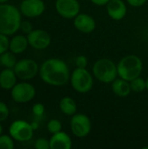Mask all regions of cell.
Returning <instances> with one entry per match:
<instances>
[{
	"label": "cell",
	"instance_id": "4316f807",
	"mask_svg": "<svg viewBox=\"0 0 148 149\" xmlns=\"http://www.w3.org/2000/svg\"><path fill=\"white\" fill-rule=\"evenodd\" d=\"M87 64H88V59L84 55H79L75 58V65H77V67L86 68Z\"/></svg>",
	"mask_w": 148,
	"mask_h": 149
},
{
	"label": "cell",
	"instance_id": "8992f818",
	"mask_svg": "<svg viewBox=\"0 0 148 149\" xmlns=\"http://www.w3.org/2000/svg\"><path fill=\"white\" fill-rule=\"evenodd\" d=\"M33 131L34 129L31 124L22 120H15L10 126L9 129L10 135L12 139L20 142L30 141L33 136Z\"/></svg>",
	"mask_w": 148,
	"mask_h": 149
},
{
	"label": "cell",
	"instance_id": "d6986e66",
	"mask_svg": "<svg viewBox=\"0 0 148 149\" xmlns=\"http://www.w3.org/2000/svg\"><path fill=\"white\" fill-rule=\"evenodd\" d=\"M59 108L60 111L66 116H72L75 113H77V103L76 101L69 97H64L63 99H61L60 102H59Z\"/></svg>",
	"mask_w": 148,
	"mask_h": 149
},
{
	"label": "cell",
	"instance_id": "9a60e30c",
	"mask_svg": "<svg viewBox=\"0 0 148 149\" xmlns=\"http://www.w3.org/2000/svg\"><path fill=\"white\" fill-rule=\"evenodd\" d=\"M72 147V141L70 135L65 132H58L53 134L50 139L51 149H71Z\"/></svg>",
	"mask_w": 148,
	"mask_h": 149
},
{
	"label": "cell",
	"instance_id": "603a6c76",
	"mask_svg": "<svg viewBox=\"0 0 148 149\" xmlns=\"http://www.w3.org/2000/svg\"><path fill=\"white\" fill-rule=\"evenodd\" d=\"M62 129V124L61 122L57 119H52L47 123V130L51 134H56L58 132H60Z\"/></svg>",
	"mask_w": 148,
	"mask_h": 149
},
{
	"label": "cell",
	"instance_id": "277c9868",
	"mask_svg": "<svg viewBox=\"0 0 148 149\" xmlns=\"http://www.w3.org/2000/svg\"><path fill=\"white\" fill-rule=\"evenodd\" d=\"M92 73L99 81L106 84L112 83L119 76L117 65L106 58H99L93 64Z\"/></svg>",
	"mask_w": 148,
	"mask_h": 149
},
{
	"label": "cell",
	"instance_id": "cb8c5ba5",
	"mask_svg": "<svg viewBox=\"0 0 148 149\" xmlns=\"http://www.w3.org/2000/svg\"><path fill=\"white\" fill-rule=\"evenodd\" d=\"M10 47V40L7 35L0 33V55L7 52Z\"/></svg>",
	"mask_w": 148,
	"mask_h": 149
},
{
	"label": "cell",
	"instance_id": "f546056e",
	"mask_svg": "<svg viewBox=\"0 0 148 149\" xmlns=\"http://www.w3.org/2000/svg\"><path fill=\"white\" fill-rule=\"evenodd\" d=\"M126 2L133 7H140L144 5L147 2V0H126Z\"/></svg>",
	"mask_w": 148,
	"mask_h": 149
},
{
	"label": "cell",
	"instance_id": "e0dca14e",
	"mask_svg": "<svg viewBox=\"0 0 148 149\" xmlns=\"http://www.w3.org/2000/svg\"><path fill=\"white\" fill-rule=\"evenodd\" d=\"M112 90L115 95L121 98L128 96L132 92L130 82L121 78H117L112 82Z\"/></svg>",
	"mask_w": 148,
	"mask_h": 149
},
{
	"label": "cell",
	"instance_id": "9c48e42d",
	"mask_svg": "<svg viewBox=\"0 0 148 149\" xmlns=\"http://www.w3.org/2000/svg\"><path fill=\"white\" fill-rule=\"evenodd\" d=\"M36 95L35 87L27 82L16 84L11 89V98L17 103H27Z\"/></svg>",
	"mask_w": 148,
	"mask_h": 149
},
{
	"label": "cell",
	"instance_id": "d590c367",
	"mask_svg": "<svg viewBox=\"0 0 148 149\" xmlns=\"http://www.w3.org/2000/svg\"><path fill=\"white\" fill-rule=\"evenodd\" d=\"M148 147H145V148H143V149H147Z\"/></svg>",
	"mask_w": 148,
	"mask_h": 149
},
{
	"label": "cell",
	"instance_id": "e575fe53",
	"mask_svg": "<svg viewBox=\"0 0 148 149\" xmlns=\"http://www.w3.org/2000/svg\"><path fill=\"white\" fill-rule=\"evenodd\" d=\"M3 65H2V62H1V57H0V67L2 66Z\"/></svg>",
	"mask_w": 148,
	"mask_h": 149
},
{
	"label": "cell",
	"instance_id": "ac0fdd59",
	"mask_svg": "<svg viewBox=\"0 0 148 149\" xmlns=\"http://www.w3.org/2000/svg\"><path fill=\"white\" fill-rule=\"evenodd\" d=\"M29 45L27 37L23 35H17L10 40V51L15 54H20L24 52Z\"/></svg>",
	"mask_w": 148,
	"mask_h": 149
},
{
	"label": "cell",
	"instance_id": "7a4b0ae2",
	"mask_svg": "<svg viewBox=\"0 0 148 149\" xmlns=\"http://www.w3.org/2000/svg\"><path fill=\"white\" fill-rule=\"evenodd\" d=\"M21 13L19 10L9 3H0V33L12 35L20 29Z\"/></svg>",
	"mask_w": 148,
	"mask_h": 149
},
{
	"label": "cell",
	"instance_id": "ffe728a7",
	"mask_svg": "<svg viewBox=\"0 0 148 149\" xmlns=\"http://www.w3.org/2000/svg\"><path fill=\"white\" fill-rule=\"evenodd\" d=\"M0 57H1L2 65L5 68L13 69L14 66L16 65L17 62L16 56H15V53H13L12 52H5L3 54H1Z\"/></svg>",
	"mask_w": 148,
	"mask_h": 149
},
{
	"label": "cell",
	"instance_id": "836d02e7",
	"mask_svg": "<svg viewBox=\"0 0 148 149\" xmlns=\"http://www.w3.org/2000/svg\"><path fill=\"white\" fill-rule=\"evenodd\" d=\"M146 83H147V90L148 91V77H147V79H146Z\"/></svg>",
	"mask_w": 148,
	"mask_h": 149
},
{
	"label": "cell",
	"instance_id": "484cf974",
	"mask_svg": "<svg viewBox=\"0 0 148 149\" xmlns=\"http://www.w3.org/2000/svg\"><path fill=\"white\" fill-rule=\"evenodd\" d=\"M9 113H10V111L6 104L0 101V122L4 121L8 118Z\"/></svg>",
	"mask_w": 148,
	"mask_h": 149
},
{
	"label": "cell",
	"instance_id": "2e32d148",
	"mask_svg": "<svg viewBox=\"0 0 148 149\" xmlns=\"http://www.w3.org/2000/svg\"><path fill=\"white\" fill-rule=\"evenodd\" d=\"M17 75L13 69L6 68L0 72V87L5 90L12 89L17 84Z\"/></svg>",
	"mask_w": 148,
	"mask_h": 149
},
{
	"label": "cell",
	"instance_id": "44dd1931",
	"mask_svg": "<svg viewBox=\"0 0 148 149\" xmlns=\"http://www.w3.org/2000/svg\"><path fill=\"white\" fill-rule=\"evenodd\" d=\"M130 86H131L132 91L135 93H141L147 89L146 79H144L140 76L130 81Z\"/></svg>",
	"mask_w": 148,
	"mask_h": 149
},
{
	"label": "cell",
	"instance_id": "d6a6232c",
	"mask_svg": "<svg viewBox=\"0 0 148 149\" xmlns=\"http://www.w3.org/2000/svg\"><path fill=\"white\" fill-rule=\"evenodd\" d=\"M2 133H3V127H2V126L0 124V135L2 134Z\"/></svg>",
	"mask_w": 148,
	"mask_h": 149
},
{
	"label": "cell",
	"instance_id": "7c38bea8",
	"mask_svg": "<svg viewBox=\"0 0 148 149\" xmlns=\"http://www.w3.org/2000/svg\"><path fill=\"white\" fill-rule=\"evenodd\" d=\"M45 5L43 0H23L20 11L27 17H37L44 13Z\"/></svg>",
	"mask_w": 148,
	"mask_h": 149
},
{
	"label": "cell",
	"instance_id": "f1b7e54d",
	"mask_svg": "<svg viewBox=\"0 0 148 149\" xmlns=\"http://www.w3.org/2000/svg\"><path fill=\"white\" fill-rule=\"evenodd\" d=\"M20 29L25 34H29L31 31H33V26L30 21H22L20 24Z\"/></svg>",
	"mask_w": 148,
	"mask_h": 149
},
{
	"label": "cell",
	"instance_id": "5b68a950",
	"mask_svg": "<svg viewBox=\"0 0 148 149\" xmlns=\"http://www.w3.org/2000/svg\"><path fill=\"white\" fill-rule=\"evenodd\" d=\"M70 81L72 88L79 93L90 92L93 86L92 75L86 68L77 67L71 74Z\"/></svg>",
	"mask_w": 148,
	"mask_h": 149
},
{
	"label": "cell",
	"instance_id": "52a82bcc",
	"mask_svg": "<svg viewBox=\"0 0 148 149\" xmlns=\"http://www.w3.org/2000/svg\"><path fill=\"white\" fill-rule=\"evenodd\" d=\"M70 125L72 133L78 138L86 137L92 130V121L84 113H75L72 115Z\"/></svg>",
	"mask_w": 148,
	"mask_h": 149
},
{
	"label": "cell",
	"instance_id": "d4e9b609",
	"mask_svg": "<svg viewBox=\"0 0 148 149\" xmlns=\"http://www.w3.org/2000/svg\"><path fill=\"white\" fill-rule=\"evenodd\" d=\"M34 147L37 149H50V141L44 138H39L36 141Z\"/></svg>",
	"mask_w": 148,
	"mask_h": 149
},
{
	"label": "cell",
	"instance_id": "1f68e13d",
	"mask_svg": "<svg viewBox=\"0 0 148 149\" xmlns=\"http://www.w3.org/2000/svg\"><path fill=\"white\" fill-rule=\"evenodd\" d=\"M9 0H0V3H4L6 2H8Z\"/></svg>",
	"mask_w": 148,
	"mask_h": 149
},
{
	"label": "cell",
	"instance_id": "6da1fadb",
	"mask_svg": "<svg viewBox=\"0 0 148 149\" xmlns=\"http://www.w3.org/2000/svg\"><path fill=\"white\" fill-rule=\"evenodd\" d=\"M41 79L53 86H62L70 80L71 73L66 63L59 58H52L45 60L39 68Z\"/></svg>",
	"mask_w": 148,
	"mask_h": 149
},
{
	"label": "cell",
	"instance_id": "5bb4252c",
	"mask_svg": "<svg viewBox=\"0 0 148 149\" xmlns=\"http://www.w3.org/2000/svg\"><path fill=\"white\" fill-rule=\"evenodd\" d=\"M106 11L108 16L115 20H122L127 13L126 4L123 0H110L106 4Z\"/></svg>",
	"mask_w": 148,
	"mask_h": 149
},
{
	"label": "cell",
	"instance_id": "7402d4cb",
	"mask_svg": "<svg viewBox=\"0 0 148 149\" xmlns=\"http://www.w3.org/2000/svg\"><path fill=\"white\" fill-rule=\"evenodd\" d=\"M14 142L11 136L9 135H0V149H13Z\"/></svg>",
	"mask_w": 148,
	"mask_h": 149
},
{
	"label": "cell",
	"instance_id": "8fae6325",
	"mask_svg": "<svg viewBox=\"0 0 148 149\" xmlns=\"http://www.w3.org/2000/svg\"><path fill=\"white\" fill-rule=\"evenodd\" d=\"M27 39L29 45L36 50L46 49L51 45V36L50 34L41 29L33 30L29 34H27Z\"/></svg>",
	"mask_w": 148,
	"mask_h": 149
},
{
	"label": "cell",
	"instance_id": "30bf717a",
	"mask_svg": "<svg viewBox=\"0 0 148 149\" xmlns=\"http://www.w3.org/2000/svg\"><path fill=\"white\" fill-rule=\"evenodd\" d=\"M55 8L58 15L66 19H73L80 11V4L78 0H57Z\"/></svg>",
	"mask_w": 148,
	"mask_h": 149
},
{
	"label": "cell",
	"instance_id": "4fadbf2b",
	"mask_svg": "<svg viewBox=\"0 0 148 149\" xmlns=\"http://www.w3.org/2000/svg\"><path fill=\"white\" fill-rule=\"evenodd\" d=\"M74 27L82 33H91L96 28L95 19L89 14L79 13L73 18Z\"/></svg>",
	"mask_w": 148,
	"mask_h": 149
},
{
	"label": "cell",
	"instance_id": "3957f363",
	"mask_svg": "<svg viewBox=\"0 0 148 149\" xmlns=\"http://www.w3.org/2000/svg\"><path fill=\"white\" fill-rule=\"evenodd\" d=\"M117 68L119 77L130 82L140 76L143 69V63L139 56L130 54L123 57L119 61Z\"/></svg>",
	"mask_w": 148,
	"mask_h": 149
},
{
	"label": "cell",
	"instance_id": "ba28073f",
	"mask_svg": "<svg viewBox=\"0 0 148 149\" xmlns=\"http://www.w3.org/2000/svg\"><path fill=\"white\" fill-rule=\"evenodd\" d=\"M13 70L18 79L22 80H29L38 74L39 67L35 60L24 58L17 61Z\"/></svg>",
	"mask_w": 148,
	"mask_h": 149
},
{
	"label": "cell",
	"instance_id": "83f0119b",
	"mask_svg": "<svg viewBox=\"0 0 148 149\" xmlns=\"http://www.w3.org/2000/svg\"><path fill=\"white\" fill-rule=\"evenodd\" d=\"M32 113L35 116L41 117L44 113V106L41 103H37L32 107Z\"/></svg>",
	"mask_w": 148,
	"mask_h": 149
},
{
	"label": "cell",
	"instance_id": "4dcf8cb0",
	"mask_svg": "<svg viewBox=\"0 0 148 149\" xmlns=\"http://www.w3.org/2000/svg\"><path fill=\"white\" fill-rule=\"evenodd\" d=\"M90 1L97 6H104L106 5L110 0H90Z\"/></svg>",
	"mask_w": 148,
	"mask_h": 149
}]
</instances>
